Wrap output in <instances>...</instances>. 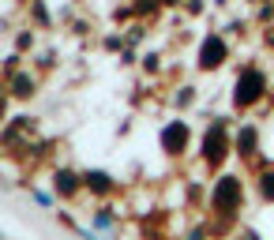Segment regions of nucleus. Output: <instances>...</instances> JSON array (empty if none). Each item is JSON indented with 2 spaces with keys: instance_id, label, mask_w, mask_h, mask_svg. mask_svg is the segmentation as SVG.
<instances>
[{
  "instance_id": "nucleus-1",
  "label": "nucleus",
  "mask_w": 274,
  "mask_h": 240,
  "mask_svg": "<svg viewBox=\"0 0 274 240\" xmlns=\"http://www.w3.org/2000/svg\"><path fill=\"white\" fill-rule=\"evenodd\" d=\"M263 86H267L263 72H256V68H244V75L237 79V98H241V101H256L259 94H263Z\"/></svg>"
},
{
  "instance_id": "nucleus-2",
  "label": "nucleus",
  "mask_w": 274,
  "mask_h": 240,
  "mask_svg": "<svg viewBox=\"0 0 274 240\" xmlns=\"http://www.w3.org/2000/svg\"><path fill=\"white\" fill-rule=\"evenodd\" d=\"M199 60H203V68H214V64H222V60H225V42H222V34H211V38L203 42Z\"/></svg>"
}]
</instances>
